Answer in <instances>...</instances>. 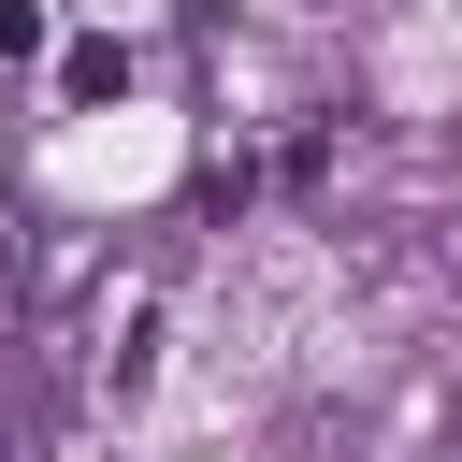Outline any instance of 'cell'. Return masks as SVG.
<instances>
[{
	"mask_svg": "<svg viewBox=\"0 0 462 462\" xmlns=\"http://www.w3.org/2000/svg\"><path fill=\"white\" fill-rule=\"evenodd\" d=\"M72 101H101V87H130V43H72V72H58Z\"/></svg>",
	"mask_w": 462,
	"mask_h": 462,
	"instance_id": "6da1fadb",
	"label": "cell"
},
{
	"mask_svg": "<svg viewBox=\"0 0 462 462\" xmlns=\"http://www.w3.org/2000/svg\"><path fill=\"white\" fill-rule=\"evenodd\" d=\"M43 58V0H0V72H29Z\"/></svg>",
	"mask_w": 462,
	"mask_h": 462,
	"instance_id": "7a4b0ae2",
	"label": "cell"
}]
</instances>
